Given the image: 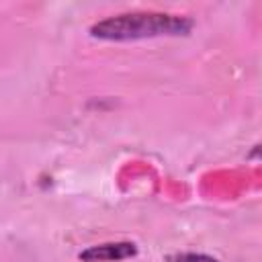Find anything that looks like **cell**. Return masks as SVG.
Returning <instances> with one entry per match:
<instances>
[{"label": "cell", "mask_w": 262, "mask_h": 262, "mask_svg": "<svg viewBox=\"0 0 262 262\" xmlns=\"http://www.w3.org/2000/svg\"><path fill=\"white\" fill-rule=\"evenodd\" d=\"M192 20L180 14L168 12H123L98 20L90 27V35L106 41H133L162 35H186L192 29Z\"/></svg>", "instance_id": "1"}, {"label": "cell", "mask_w": 262, "mask_h": 262, "mask_svg": "<svg viewBox=\"0 0 262 262\" xmlns=\"http://www.w3.org/2000/svg\"><path fill=\"white\" fill-rule=\"evenodd\" d=\"M137 254V246L133 242H111L98 244L82 250L78 258L82 262H119L125 258H133Z\"/></svg>", "instance_id": "2"}, {"label": "cell", "mask_w": 262, "mask_h": 262, "mask_svg": "<svg viewBox=\"0 0 262 262\" xmlns=\"http://www.w3.org/2000/svg\"><path fill=\"white\" fill-rule=\"evenodd\" d=\"M166 260H168V262H217L215 258H211V256H207V254H194V252L170 254Z\"/></svg>", "instance_id": "3"}]
</instances>
